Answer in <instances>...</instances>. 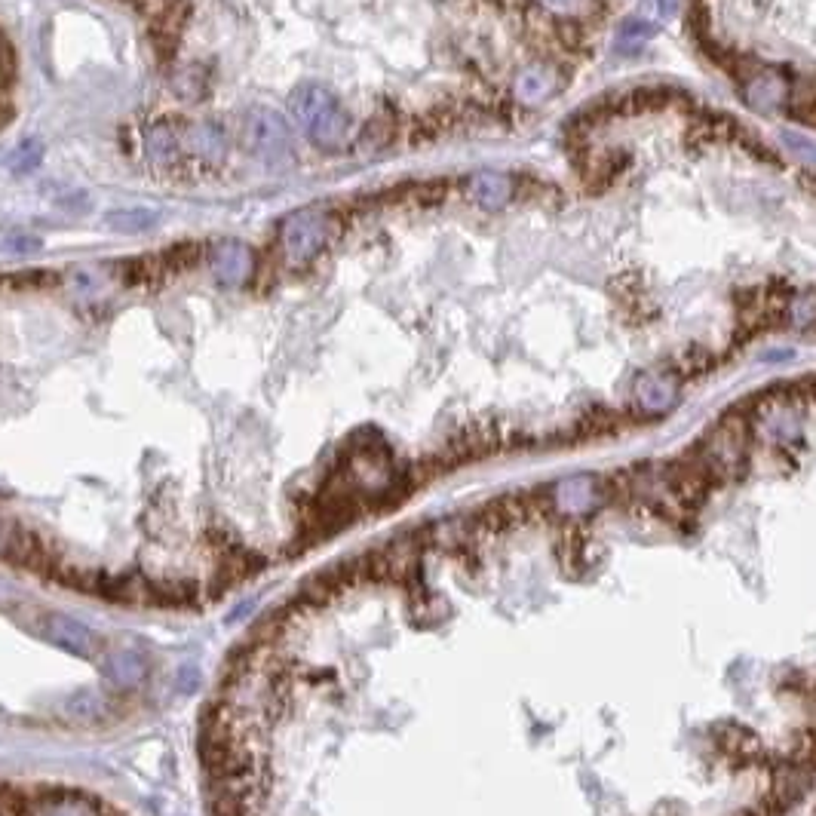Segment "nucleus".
<instances>
[{
    "label": "nucleus",
    "mask_w": 816,
    "mask_h": 816,
    "mask_svg": "<svg viewBox=\"0 0 816 816\" xmlns=\"http://www.w3.org/2000/svg\"><path fill=\"white\" fill-rule=\"evenodd\" d=\"M157 224V212L151 209H120V212H108V228L120 231V234H142L151 231Z\"/></svg>",
    "instance_id": "9b49d317"
},
{
    "label": "nucleus",
    "mask_w": 816,
    "mask_h": 816,
    "mask_svg": "<svg viewBox=\"0 0 816 816\" xmlns=\"http://www.w3.org/2000/svg\"><path fill=\"white\" fill-rule=\"evenodd\" d=\"M602 497V482L596 476H571L562 479L553 488V507L565 516H580L586 510H593Z\"/></svg>",
    "instance_id": "0eeeda50"
},
{
    "label": "nucleus",
    "mask_w": 816,
    "mask_h": 816,
    "mask_svg": "<svg viewBox=\"0 0 816 816\" xmlns=\"http://www.w3.org/2000/svg\"><path fill=\"white\" fill-rule=\"evenodd\" d=\"M37 249H40V240L28 237V234H16V237H7L4 243H0V252H7V255H31Z\"/></svg>",
    "instance_id": "6ab92c4d"
},
{
    "label": "nucleus",
    "mask_w": 816,
    "mask_h": 816,
    "mask_svg": "<svg viewBox=\"0 0 816 816\" xmlns=\"http://www.w3.org/2000/svg\"><path fill=\"white\" fill-rule=\"evenodd\" d=\"M559 86H562V77L553 65H528L519 77H516V86H513V93L522 105H540V102H547L550 96L559 93Z\"/></svg>",
    "instance_id": "6e6552de"
},
{
    "label": "nucleus",
    "mask_w": 816,
    "mask_h": 816,
    "mask_svg": "<svg viewBox=\"0 0 816 816\" xmlns=\"http://www.w3.org/2000/svg\"><path fill=\"white\" fill-rule=\"evenodd\" d=\"M534 4H540L547 13H553L565 22H580L599 10V0H534Z\"/></svg>",
    "instance_id": "ddd939ff"
},
{
    "label": "nucleus",
    "mask_w": 816,
    "mask_h": 816,
    "mask_svg": "<svg viewBox=\"0 0 816 816\" xmlns=\"http://www.w3.org/2000/svg\"><path fill=\"white\" fill-rule=\"evenodd\" d=\"M636 396H639V405L645 408V412L663 415L678 402V378L666 375V372H648L639 378Z\"/></svg>",
    "instance_id": "9d476101"
},
{
    "label": "nucleus",
    "mask_w": 816,
    "mask_h": 816,
    "mask_svg": "<svg viewBox=\"0 0 816 816\" xmlns=\"http://www.w3.org/2000/svg\"><path fill=\"white\" fill-rule=\"evenodd\" d=\"M743 99L749 108L770 114V111L783 108L786 102H792V80L786 74H780L777 68H758L746 77Z\"/></svg>",
    "instance_id": "39448f33"
},
{
    "label": "nucleus",
    "mask_w": 816,
    "mask_h": 816,
    "mask_svg": "<svg viewBox=\"0 0 816 816\" xmlns=\"http://www.w3.org/2000/svg\"><path fill=\"white\" fill-rule=\"evenodd\" d=\"M148 157L160 166H169L178 154V139H175V132L169 126H154L148 132Z\"/></svg>",
    "instance_id": "4468645a"
},
{
    "label": "nucleus",
    "mask_w": 816,
    "mask_h": 816,
    "mask_svg": "<svg viewBox=\"0 0 816 816\" xmlns=\"http://www.w3.org/2000/svg\"><path fill=\"white\" fill-rule=\"evenodd\" d=\"M212 274L221 286H243L252 277V249L240 240H224L212 249Z\"/></svg>",
    "instance_id": "423d86ee"
},
{
    "label": "nucleus",
    "mask_w": 816,
    "mask_h": 816,
    "mask_svg": "<svg viewBox=\"0 0 816 816\" xmlns=\"http://www.w3.org/2000/svg\"><path fill=\"white\" fill-rule=\"evenodd\" d=\"M470 197L488 212L504 209L513 200V178L507 172L482 169L470 178Z\"/></svg>",
    "instance_id": "1a4fd4ad"
},
{
    "label": "nucleus",
    "mask_w": 816,
    "mask_h": 816,
    "mask_svg": "<svg viewBox=\"0 0 816 816\" xmlns=\"http://www.w3.org/2000/svg\"><path fill=\"white\" fill-rule=\"evenodd\" d=\"M329 240V218L316 209H298L280 224V246L292 267H301L323 252Z\"/></svg>",
    "instance_id": "20e7f679"
},
{
    "label": "nucleus",
    "mask_w": 816,
    "mask_h": 816,
    "mask_svg": "<svg viewBox=\"0 0 816 816\" xmlns=\"http://www.w3.org/2000/svg\"><path fill=\"white\" fill-rule=\"evenodd\" d=\"M789 320H792L795 329H813V326H816V292L798 295V298L792 301Z\"/></svg>",
    "instance_id": "2eb2a0df"
},
{
    "label": "nucleus",
    "mask_w": 816,
    "mask_h": 816,
    "mask_svg": "<svg viewBox=\"0 0 816 816\" xmlns=\"http://www.w3.org/2000/svg\"><path fill=\"white\" fill-rule=\"evenodd\" d=\"M780 142H783L795 157H801V160H807V163H816V145L807 142L804 135H798V132H780Z\"/></svg>",
    "instance_id": "f3484780"
},
{
    "label": "nucleus",
    "mask_w": 816,
    "mask_h": 816,
    "mask_svg": "<svg viewBox=\"0 0 816 816\" xmlns=\"http://www.w3.org/2000/svg\"><path fill=\"white\" fill-rule=\"evenodd\" d=\"M657 7H660V13H675L678 0H657Z\"/></svg>",
    "instance_id": "aec40b11"
},
{
    "label": "nucleus",
    "mask_w": 816,
    "mask_h": 816,
    "mask_svg": "<svg viewBox=\"0 0 816 816\" xmlns=\"http://www.w3.org/2000/svg\"><path fill=\"white\" fill-rule=\"evenodd\" d=\"M240 139H243V148L267 166H277V163L289 160V154H292L286 120L274 108H264V105H255L246 111L243 126H240Z\"/></svg>",
    "instance_id": "f03ea898"
},
{
    "label": "nucleus",
    "mask_w": 816,
    "mask_h": 816,
    "mask_svg": "<svg viewBox=\"0 0 816 816\" xmlns=\"http://www.w3.org/2000/svg\"><path fill=\"white\" fill-rule=\"evenodd\" d=\"M746 445H749L746 421L737 418V415H728L706 436V442L697 451H700V458L706 461V467L712 470L715 482H721V479H734V476L743 473L746 451H749Z\"/></svg>",
    "instance_id": "7ed1b4c3"
},
{
    "label": "nucleus",
    "mask_w": 816,
    "mask_h": 816,
    "mask_svg": "<svg viewBox=\"0 0 816 816\" xmlns=\"http://www.w3.org/2000/svg\"><path fill=\"white\" fill-rule=\"evenodd\" d=\"M40 157H43L40 142H25V145H19V148L7 157V166H10L13 172H31V169L40 163Z\"/></svg>",
    "instance_id": "dca6fc26"
},
{
    "label": "nucleus",
    "mask_w": 816,
    "mask_h": 816,
    "mask_svg": "<svg viewBox=\"0 0 816 816\" xmlns=\"http://www.w3.org/2000/svg\"><path fill=\"white\" fill-rule=\"evenodd\" d=\"M654 34H657V28L648 25V22H642V19H629V22L620 28V40H626V43H645V40L654 37Z\"/></svg>",
    "instance_id": "a211bd4d"
},
{
    "label": "nucleus",
    "mask_w": 816,
    "mask_h": 816,
    "mask_svg": "<svg viewBox=\"0 0 816 816\" xmlns=\"http://www.w3.org/2000/svg\"><path fill=\"white\" fill-rule=\"evenodd\" d=\"M292 117H295L298 129L316 148L338 151L347 142L350 117L344 114L338 99L323 86H316V83L298 86L292 93Z\"/></svg>",
    "instance_id": "f257e3e1"
},
{
    "label": "nucleus",
    "mask_w": 816,
    "mask_h": 816,
    "mask_svg": "<svg viewBox=\"0 0 816 816\" xmlns=\"http://www.w3.org/2000/svg\"><path fill=\"white\" fill-rule=\"evenodd\" d=\"M191 151L206 160H221L224 157V132L215 123H197L191 129Z\"/></svg>",
    "instance_id": "f8f14e48"
}]
</instances>
